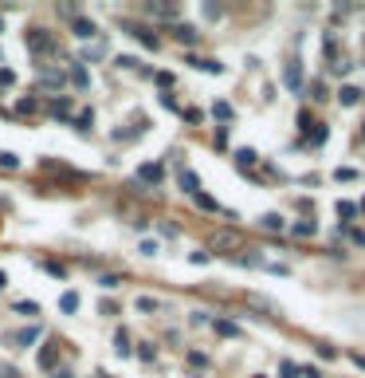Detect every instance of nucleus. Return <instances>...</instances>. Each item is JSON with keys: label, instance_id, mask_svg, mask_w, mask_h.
Here are the masks:
<instances>
[{"label": "nucleus", "instance_id": "obj_23", "mask_svg": "<svg viewBox=\"0 0 365 378\" xmlns=\"http://www.w3.org/2000/svg\"><path fill=\"white\" fill-rule=\"evenodd\" d=\"M294 232H298V237H310V232H314V221H303V225H294Z\"/></svg>", "mask_w": 365, "mask_h": 378}, {"label": "nucleus", "instance_id": "obj_27", "mask_svg": "<svg viewBox=\"0 0 365 378\" xmlns=\"http://www.w3.org/2000/svg\"><path fill=\"white\" fill-rule=\"evenodd\" d=\"M0 378H20V370H0Z\"/></svg>", "mask_w": 365, "mask_h": 378}, {"label": "nucleus", "instance_id": "obj_3", "mask_svg": "<svg viewBox=\"0 0 365 378\" xmlns=\"http://www.w3.org/2000/svg\"><path fill=\"white\" fill-rule=\"evenodd\" d=\"M283 79H287V87H291V91H298V87H303V67H298V60L287 63V75H283Z\"/></svg>", "mask_w": 365, "mask_h": 378}, {"label": "nucleus", "instance_id": "obj_22", "mask_svg": "<svg viewBox=\"0 0 365 378\" xmlns=\"http://www.w3.org/2000/svg\"><path fill=\"white\" fill-rule=\"evenodd\" d=\"M0 166H12V169H16V166H20V158H16V154H4V150H0Z\"/></svg>", "mask_w": 365, "mask_h": 378}, {"label": "nucleus", "instance_id": "obj_29", "mask_svg": "<svg viewBox=\"0 0 365 378\" xmlns=\"http://www.w3.org/2000/svg\"><path fill=\"white\" fill-rule=\"evenodd\" d=\"M55 378H71V374H63V370H59V374H55Z\"/></svg>", "mask_w": 365, "mask_h": 378}, {"label": "nucleus", "instance_id": "obj_28", "mask_svg": "<svg viewBox=\"0 0 365 378\" xmlns=\"http://www.w3.org/2000/svg\"><path fill=\"white\" fill-rule=\"evenodd\" d=\"M4 284H8V276H4V272H0V287H4Z\"/></svg>", "mask_w": 365, "mask_h": 378}, {"label": "nucleus", "instance_id": "obj_19", "mask_svg": "<svg viewBox=\"0 0 365 378\" xmlns=\"http://www.w3.org/2000/svg\"><path fill=\"white\" fill-rule=\"evenodd\" d=\"M236 162H240V166H251V162H255V150H240V154H236Z\"/></svg>", "mask_w": 365, "mask_h": 378}, {"label": "nucleus", "instance_id": "obj_6", "mask_svg": "<svg viewBox=\"0 0 365 378\" xmlns=\"http://www.w3.org/2000/svg\"><path fill=\"white\" fill-rule=\"evenodd\" d=\"M173 36L181 40V44H196V32H192L189 24H177V28H173Z\"/></svg>", "mask_w": 365, "mask_h": 378}, {"label": "nucleus", "instance_id": "obj_24", "mask_svg": "<svg viewBox=\"0 0 365 378\" xmlns=\"http://www.w3.org/2000/svg\"><path fill=\"white\" fill-rule=\"evenodd\" d=\"M279 374H283V378H294V374H298V366H294V363H283V366H279Z\"/></svg>", "mask_w": 365, "mask_h": 378}, {"label": "nucleus", "instance_id": "obj_2", "mask_svg": "<svg viewBox=\"0 0 365 378\" xmlns=\"http://www.w3.org/2000/svg\"><path fill=\"white\" fill-rule=\"evenodd\" d=\"M55 363H59V351H55V343H47L40 351V370H55Z\"/></svg>", "mask_w": 365, "mask_h": 378}, {"label": "nucleus", "instance_id": "obj_15", "mask_svg": "<svg viewBox=\"0 0 365 378\" xmlns=\"http://www.w3.org/2000/svg\"><path fill=\"white\" fill-rule=\"evenodd\" d=\"M40 83H47V87H59V83H63V75H59V71H44V75H40Z\"/></svg>", "mask_w": 365, "mask_h": 378}, {"label": "nucleus", "instance_id": "obj_20", "mask_svg": "<svg viewBox=\"0 0 365 378\" xmlns=\"http://www.w3.org/2000/svg\"><path fill=\"white\" fill-rule=\"evenodd\" d=\"M263 228H283V217H275V213H267V217H263Z\"/></svg>", "mask_w": 365, "mask_h": 378}, {"label": "nucleus", "instance_id": "obj_21", "mask_svg": "<svg viewBox=\"0 0 365 378\" xmlns=\"http://www.w3.org/2000/svg\"><path fill=\"white\" fill-rule=\"evenodd\" d=\"M138 311H157V300H149V296H142V300H138Z\"/></svg>", "mask_w": 365, "mask_h": 378}, {"label": "nucleus", "instance_id": "obj_8", "mask_svg": "<svg viewBox=\"0 0 365 378\" xmlns=\"http://www.w3.org/2000/svg\"><path fill=\"white\" fill-rule=\"evenodd\" d=\"M59 307H63V311H79V296H75V292H63V296H59Z\"/></svg>", "mask_w": 365, "mask_h": 378}, {"label": "nucleus", "instance_id": "obj_25", "mask_svg": "<svg viewBox=\"0 0 365 378\" xmlns=\"http://www.w3.org/2000/svg\"><path fill=\"white\" fill-rule=\"evenodd\" d=\"M196 205H201V209H216V201H212V197H205V193H196Z\"/></svg>", "mask_w": 365, "mask_h": 378}, {"label": "nucleus", "instance_id": "obj_12", "mask_svg": "<svg viewBox=\"0 0 365 378\" xmlns=\"http://www.w3.org/2000/svg\"><path fill=\"white\" fill-rule=\"evenodd\" d=\"M130 36H138V40H142L146 47H157V36H153V32H146V28H134Z\"/></svg>", "mask_w": 365, "mask_h": 378}, {"label": "nucleus", "instance_id": "obj_4", "mask_svg": "<svg viewBox=\"0 0 365 378\" xmlns=\"http://www.w3.org/2000/svg\"><path fill=\"white\" fill-rule=\"evenodd\" d=\"M75 36H79V40H90V36H94V24H90L87 16H75Z\"/></svg>", "mask_w": 365, "mask_h": 378}, {"label": "nucleus", "instance_id": "obj_7", "mask_svg": "<svg viewBox=\"0 0 365 378\" xmlns=\"http://www.w3.org/2000/svg\"><path fill=\"white\" fill-rule=\"evenodd\" d=\"M338 99H342V106H353L357 99H361V91H357V87H342V91H338Z\"/></svg>", "mask_w": 365, "mask_h": 378}, {"label": "nucleus", "instance_id": "obj_10", "mask_svg": "<svg viewBox=\"0 0 365 378\" xmlns=\"http://www.w3.org/2000/svg\"><path fill=\"white\" fill-rule=\"evenodd\" d=\"M216 335H228V339H236V335H240V327H236V323H228V319H216Z\"/></svg>", "mask_w": 365, "mask_h": 378}, {"label": "nucleus", "instance_id": "obj_26", "mask_svg": "<svg viewBox=\"0 0 365 378\" xmlns=\"http://www.w3.org/2000/svg\"><path fill=\"white\" fill-rule=\"evenodd\" d=\"M90 119H94V114H90V110H83V114H79V130H90Z\"/></svg>", "mask_w": 365, "mask_h": 378}, {"label": "nucleus", "instance_id": "obj_16", "mask_svg": "<svg viewBox=\"0 0 365 378\" xmlns=\"http://www.w3.org/2000/svg\"><path fill=\"white\" fill-rule=\"evenodd\" d=\"M16 311H20V315H36L40 307H36V303H31V300H20V303H16Z\"/></svg>", "mask_w": 365, "mask_h": 378}, {"label": "nucleus", "instance_id": "obj_1", "mask_svg": "<svg viewBox=\"0 0 365 378\" xmlns=\"http://www.w3.org/2000/svg\"><path fill=\"white\" fill-rule=\"evenodd\" d=\"M28 47H31V51H55V40H51L47 32L31 28V32H28Z\"/></svg>", "mask_w": 365, "mask_h": 378}, {"label": "nucleus", "instance_id": "obj_11", "mask_svg": "<svg viewBox=\"0 0 365 378\" xmlns=\"http://www.w3.org/2000/svg\"><path fill=\"white\" fill-rule=\"evenodd\" d=\"M40 339V327H24V331H16V343H36Z\"/></svg>", "mask_w": 365, "mask_h": 378}, {"label": "nucleus", "instance_id": "obj_18", "mask_svg": "<svg viewBox=\"0 0 365 378\" xmlns=\"http://www.w3.org/2000/svg\"><path fill=\"white\" fill-rule=\"evenodd\" d=\"M212 114H216V119H232V106H228V103H216V106H212Z\"/></svg>", "mask_w": 365, "mask_h": 378}, {"label": "nucleus", "instance_id": "obj_14", "mask_svg": "<svg viewBox=\"0 0 365 378\" xmlns=\"http://www.w3.org/2000/svg\"><path fill=\"white\" fill-rule=\"evenodd\" d=\"M338 217H346V221H350V217H357V205H350V201H338Z\"/></svg>", "mask_w": 365, "mask_h": 378}, {"label": "nucleus", "instance_id": "obj_5", "mask_svg": "<svg viewBox=\"0 0 365 378\" xmlns=\"http://www.w3.org/2000/svg\"><path fill=\"white\" fill-rule=\"evenodd\" d=\"M138 178H142V182H161V166L157 162H146V166L138 169Z\"/></svg>", "mask_w": 365, "mask_h": 378}, {"label": "nucleus", "instance_id": "obj_9", "mask_svg": "<svg viewBox=\"0 0 365 378\" xmlns=\"http://www.w3.org/2000/svg\"><path fill=\"white\" fill-rule=\"evenodd\" d=\"M196 173H192V169H181V189H189V193H196Z\"/></svg>", "mask_w": 365, "mask_h": 378}, {"label": "nucleus", "instance_id": "obj_13", "mask_svg": "<svg viewBox=\"0 0 365 378\" xmlns=\"http://www.w3.org/2000/svg\"><path fill=\"white\" fill-rule=\"evenodd\" d=\"M71 83H75V87H87V71H83V63H75V67H71Z\"/></svg>", "mask_w": 365, "mask_h": 378}, {"label": "nucleus", "instance_id": "obj_17", "mask_svg": "<svg viewBox=\"0 0 365 378\" xmlns=\"http://www.w3.org/2000/svg\"><path fill=\"white\" fill-rule=\"evenodd\" d=\"M31 110H36V99H20L16 103V114H31Z\"/></svg>", "mask_w": 365, "mask_h": 378}]
</instances>
